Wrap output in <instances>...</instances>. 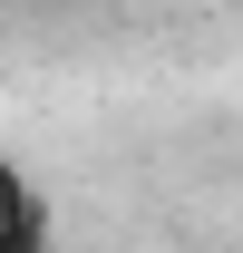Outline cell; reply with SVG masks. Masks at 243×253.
I'll use <instances>...</instances> for the list:
<instances>
[{
	"mask_svg": "<svg viewBox=\"0 0 243 253\" xmlns=\"http://www.w3.org/2000/svg\"><path fill=\"white\" fill-rule=\"evenodd\" d=\"M0 253H59V214L20 156H0Z\"/></svg>",
	"mask_w": 243,
	"mask_h": 253,
	"instance_id": "obj_1",
	"label": "cell"
}]
</instances>
